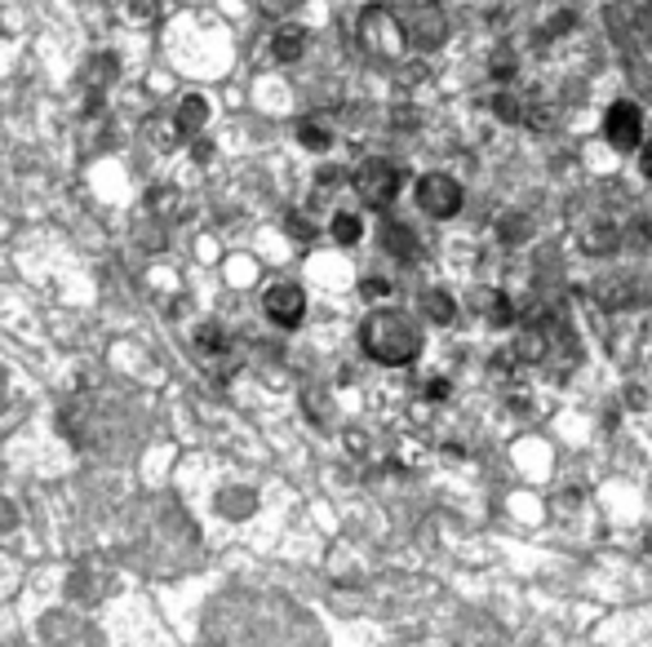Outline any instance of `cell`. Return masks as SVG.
Here are the masks:
<instances>
[{
	"label": "cell",
	"mask_w": 652,
	"mask_h": 647,
	"mask_svg": "<svg viewBox=\"0 0 652 647\" xmlns=\"http://www.w3.org/2000/svg\"><path fill=\"white\" fill-rule=\"evenodd\" d=\"M360 347L369 360L386 364V368H404L417 360L421 351V333H417V324L400 310H378L360 324Z\"/></svg>",
	"instance_id": "6da1fadb"
},
{
	"label": "cell",
	"mask_w": 652,
	"mask_h": 647,
	"mask_svg": "<svg viewBox=\"0 0 652 647\" xmlns=\"http://www.w3.org/2000/svg\"><path fill=\"white\" fill-rule=\"evenodd\" d=\"M356 191L369 208H386L400 195V169L391 160H364L356 169Z\"/></svg>",
	"instance_id": "7a4b0ae2"
},
{
	"label": "cell",
	"mask_w": 652,
	"mask_h": 647,
	"mask_svg": "<svg viewBox=\"0 0 652 647\" xmlns=\"http://www.w3.org/2000/svg\"><path fill=\"white\" fill-rule=\"evenodd\" d=\"M417 204L430 218H453L462 208V186L449 173H426V178H417Z\"/></svg>",
	"instance_id": "3957f363"
},
{
	"label": "cell",
	"mask_w": 652,
	"mask_h": 647,
	"mask_svg": "<svg viewBox=\"0 0 652 647\" xmlns=\"http://www.w3.org/2000/svg\"><path fill=\"white\" fill-rule=\"evenodd\" d=\"M604 138L617 147V151H634L639 138H643V116L634 102H612L604 112Z\"/></svg>",
	"instance_id": "277c9868"
},
{
	"label": "cell",
	"mask_w": 652,
	"mask_h": 647,
	"mask_svg": "<svg viewBox=\"0 0 652 647\" xmlns=\"http://www.w3.org/2000/svg\"><path fill=\"white\" fill-rule=\"evenodd\" d=\"M262 310L280 324V329H293V324L306 315V293L297 284H271L262 297Z\"/></svg>",
	"instance_id": "5b68a950"
},
{
	"label": "cell",
	"mask_w": 652,
	"mask_h": 647,
	"mask_svg": "<svg viewBox=\"0 0 652 647\" xmlns=\"http://www.w3.org/2000/svg\"><path fill=\"white\" fill-rule=\"evenodd\" d=\"M254 506H258V492H249V488H223L217 492V510H223L227 519H249Z\"/></svg>",
	"instance_id": "8992f818"
},
{
	"label": "cell",
	"mask_w": 652,
	"mask_h": 647,
	"mask_svg": "<svg viewBox=\"0 0 652 647\" xmlns=\"http://www.w3.org/2000/svg\"><path fill=\"white\" fill-rule=\"evenodd\" d=\"M421 310H426V319H435V324H453V319H458V306H453V297H449L445 288L421 293Z\"/></svg>",
	"instance_id": "52a82bcc"
},
{
	"label": "cell",
	"mask_w": 652,
	"mask_h": 647,
	"mask_svg": "<svg viewBox=\"0 0 652 647\" xmlns=\"http://www.w3.org/2000/svg\"><path fill=\"white\" fill-rule=\"evenodd\" d=\"M271 49H276L280 63H297L302 49H306V32H302V27H280L276 41H271Z\"/></svg>",
	"instance_id": "ba28073f"
},
{
	"label": "cell",
	"mask_w": 652,
	"mask_h": 647,
	"mask_svg": "<svg viewBox=\"0 0 652 647\" xmlns=\"http://www.w3.org/2000/svg\"><path fill=\"white\" fill-rule=\"evenodd\" d=\"M480 302H484V310H488V324H493V329H506V324L515 319L506 293H497V288H480Z\"/></svg>",
	"instance_id": "9c48e42d"
},
{
	"label": "cell",
	"mask_w": 652,
	"mask_h": 647,
	"mask_svg": "<svg viewBox=\"0 0 652 647\" xmlns=\"http://www.w3.org/2000/svg\"><path fill=\"white\" fill-rule=\"evenodd\" d=\"M204 116H209V102L204 98H187L182 106H178V134H195L200 125H204Z\"/></svg>",
	"instance_id": "30bf717a"
},
{
	"label": "cell",
	"mask_w": 652,
	"mask_h": 647,
	"mask_svg": "<svg viewBox=\"0 0 652 647\" xmlns=\"http://www.w3.org/2000/svg\"><path fill=\"white\" fill-rule=\"evenodd\" d=\"M41 634H45V638H93L98 629H93V625H76V621H58V616H49V621L41 625Z\"/></svg>",
	"instance_id": "8fae6325"
},
{
	"label": "cell",
	"mask_w": 652,
	"mask_h": 647,
	"mask_svg": "<svg viewBox=\"0 0 652 647\" xmlns=\"http://www.w3.org/2000/svg\"><path fill=\"white\" fill-rule=\"evenodd\" d=\"M360 236H364V227H360L356 213H338V218H334V240L338 245H356Z\"/></svg>",
	"instance_id": "7c38bea8"
},
{
	"label": "cell",
	"mask_w": 652,
	"mask_h": 647,
	"mask_svg": "<svg viewBox=\"0 0 652 647\" xmlns=\"http://www.w3.org/2000/svg\"><path fill=\"white\" fill-rule=\"evenodd\" d=\"M386 249H395L404 262H413L417 240H413V231H408V227H386Z\"/></svg>",
	"instance_id": "4fadbf2b"
},
{
	"label": "cell",
	"mask_w": 652,
	"mask_h": 647,
	"mask_svg": "<svg viewBox=\"0 0 652 647\" xmlns=\"http://www.w3.org/2000/svg\"><path fill=\"white\" fill-rule=\"evenodd\" d=\"M497 236L502 240H528V218L524 213H506V218H497Z\"/></svg>",
	"instance_id": "5bb4252c"
},
{
	"label": "cell",
	"mask_w": 652,
	"mask_h": 647,
	"mask_svg": "<svg viewBox=\"0 0 652 647\" xmlns=\"http://www.w3.org/2000/svg\"><path fill=\"white\" fill-rule=\"evenodd\" d=\"M297 138H302V147H311V151H329V129H319V125H302L297 129Z\"/></svg>",
	"instance_id": "9a60e30c"
},
{
	"label": "cell",
	"mask_w": 652,
	"mask_h": 647,
	"mask_svg": "<svg viewBox=\"0 0 652 647\" xmlns=\"http://www.w3.org/2000/svg\"><path fill=\"white\" fill-rule=\"evenodd\" d=\"M112 76H116V58H112V54H102V58L89 67V84H93V89H102Z\"/></svg>",
	"instance_id": "2e32d148"
},
{
	"label": "cell",
	"mask_w": 652,
	"mask_h": 647,
	"mask_svg": "<svg viewBox=\"0 0 652 647\" xmlns=\"http://www.w3.org/2000/svg\"><path fill=\"white\" fill-rule=\"evenodd\" d=\"M493 112H497L502 121H510V125H515V121H519V102H515L510 93H497V98H493Z\"/></svg>",
	"instance_id": "e0dca14e"
},
{
	"label": "cell",
	"mask_w": 652,
	"mask_h": 647,
	"mask_svg": "<svg viewBox=\"0 0 652 647\" xmlns=\"http://www.w3.org/2000/svg\"><path fill=\"white\" fill-rule=\"evenodd\" d=\"M453 395V386L445 382V377H435V382H426V399H435V404H445Z\"/></svg>",
	"instance_id": "ac0fdd59"
},
{
	"label": "cell",
	"mask_w": 652,
	"mask_h": 647,
	"mask_svg": "<svg viewBox=\"0 0 652 647\" xmlns=\"http://www.w3.org/2000/svg\"><path fill=\"white\" fill-rule=\"evenodd\" d=\"M493 76H497V80H510V76H515V58H510V54H497V58H493Z\"/></svg>",
	"instance_id": "d6986e66"
},
{
	"label": "cell",
	"mask_w": 652,
	"mask_h": 647,
	"mask_svg": "<svg viewBox=\"0 0 652 647\" xmlns=\"http://www.w3.org/2000/svg\"><path fill=\"white\" fill-rule=\"evenodd\" d=\"M10 527H19V510L10 501H0V532H10Z\"/></svg>",
	"instance_id": "ffe728a7"
},
{
	"label": "cell",
	"mask_w": 652,
	"mask_h": 647,
	"mask_svg": "<svg viewBox=\"0 0 652 647\" xmlns=\"http://www.w3.org/2000/svg\"><path fill=\"white\" fill-rule=\"evenodd\" d=\"M364 293H369V297H386L391 288H386V280H364Z\"/></svg>",
	"instance_id": "44dd1931"
},
{
	"label": "cell",
	"mask_w": 652,
	"mask_h": 647,
	"mask_svg": "<svg viewBox=\"0 0 652 647\" xmlns=\"http://www.w3.org/2000/svg\"><path fill=\"white\" fill-rule=\"evenodd\" d=\"M130 5H138V10H134L138 19H151V0H130Z\"/></svg>",
	"instance_id": "7402d4cb"
},
{
	"label": "cell",
	"mask_w": 652,
	"mask_h": 647,
	"mask_svg": "<svg viewBox=\"0 0 652 647\" xmlns=\"http://www.w3.org/2000/svg\"><path fill=\"white\" fill-rule=\"evenodd\" d=\"M643 178H648V182H652V147H648V151H643Z\"/></svg>",
	"instance_id": "603a6c76"
},
{
	"label": "cell",
	"mask_w": 652,
	"mask_h": 647,
	"mask_svg": "<svg viewBox=\"0 0 652 647\" xmlns=\"http://www.w3.org/2000/svg\"><path fill=\"white\" fill-rule=\"evenodd\" d=\"M0 390H5V373H0Z\"/></svg>",
	"instance_id": "cb8c5ba5"
}]
</instances>
